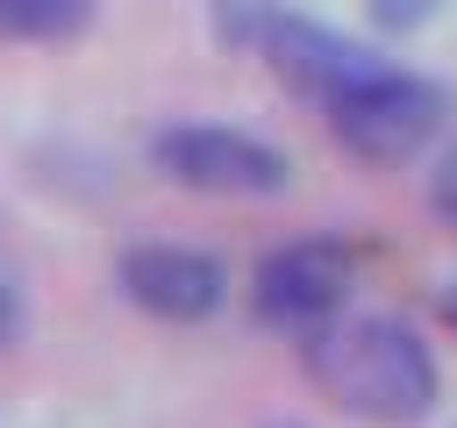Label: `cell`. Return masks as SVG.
<instances>
[{
	"mask_svg": "<svg viewBox=\"0 0 457 428\" xmlns=\"http://www.w3.org/2000/svg\"><path fill=\"white\" fill-rule=\"evenodd\" d=\"M300 364L328 407H343L350 421H371V428H414L443 399L436 350L400 314H336L300 335Z\"/></svg>",
	"mask_w": 457,
	"mask_h": 428,
	"instance_id": "1",
	"label": "cell"
},
{
	"mask_svg": "<svg viewBox=\"0 0 457 428\" xmlns=\"http://www.w3.org/2000/svg\"><path fill=\"white\" fill-rule=\"evenodd\" d=\"M328 114V136L371 164V171H393V164H414L436 136H443V114H450V93L436 78H414V71H371L357 78L343 100L321 107Z\"/></svg>",
	"mask_w": 457,
	"mask_h": 428,
	"instance_id": "2",
	"label": "cell"
},
{
	"mask_svg": "<svg viewBox=\"0 0 457 428\" xmlns=\"http://www.w3.org/2000/svg\"><path fill=\"white\" fill-rule=\"evenodd\" d=\"M150 164L186 185V193H214V200H271L293 185V164L278 143L250 136V128H221V121H171L150 143Z\"/></svg>",
	"mask_w": 457,
	"mask_h": 428,
	"instance_id": "3",
	"label": "cell"
},
{
	"mask_svg": "<svg viewBox=\"0 0 457 428\" xmlns=\"http://www.w3.org/2000/svg\"><path fill=\"white\" fill-rule=\"evenodd\" d=\"M350 285H357V257H350V243H336V235H300V243H278V250L257 264V278H250V307H257L264 328L307 335V328H321V321L343 314Z\"/></svg>",
	"mask_w": 457,
	"mask_h": 428,
	"instance_id": "4",
	"label": "cell"
},
{
	"mask_svg": "<svg viewBox=\"0 0 457 428\" xmlns=\"http://www.w3.org/2000/svg\"><path fill=\"white\" fill-rule=\"evenodd\" d=\"M114 285L129 307H143L150 321L193 328L228 300V264L193 250V243H136L114 257Z\"/></svg>",
	"mask_w": 457,
	"mask_h": 428,
	"instance_id": "5",
	"label": "cell"
},
{
	"mask_svg": "<svg viewBox=\"0 0 457 428\" xmlns=\"http://www.w3.org/2000/svg\"><path fill=\"white\" fill-rule=\"evenodd\" d=\"M264 50H271V71H278L300 100H314V107L343 100L357 78L378 71L371 50H357L350 36H336V29H321V21H271V29H264Z\"/></svg>",
	"mask_w": 457,
	"mask_h": 428,
	"instance_id": "6",
	"label": "cell"
},
{
	"mask_svg": "<svg viewBox=\"0 0 457 428\" xmlns=\"http://www.w3.org/2000/svg\"><path fill=\"white\" fill-rule=\"evenodd\" d=\"M93 21V0H0V43H64Z\"/></svg>",
	"mask_w": 457,
	"mask_h": 428,
	"instance_id": "7",
	"label": "cell"
},
{
	"mask_svg": "<svg viewBox=\"0 0 457 428\" xmlns=\"http://www.w3.org/2000/svg\"><path fill=\"white\" fill-rule=\"evenodd\" d=\"M428 207H436V221L457 235V143L436 157V171H428Z\"/></svg>",
	"mask_w": 457,
	"mask_h": 428,
	"instance_id": "8",
	"label": "cell"
},
{
	"mask_svg": "<svg viewBox=\"0 0 457 428\" xmlns=\"http://www.w3.org/2000/svg\"><path fill=\"white\" fill-rule=\"evenodd\" d=\"M364 7H371V21H386V29H414V21L436 14V0H364Z\"/></svg>",
	"mask_w": 457,
	"mask_h": 428,
	"instance_id": "9",
	"label": "cell"
},
{
	"mask_svg": "<svg viewBox=\"0 0 457 428\" xmlns=\"http://www.w3.org/2000/svg\"><path fill=\"white\" fill-rule=\"evenodd\" d=\"M7 314H14V307H7V278H0V335H7Z\"/></svg>",
	"mask_w": 457,
	"mask_h": 428,
	"instance_id": "10",
	"label": "cell"
},
{
	"mask_svg": "<svg viewBox=\"0 0 457 428\" xmlns=\"http://www.w3.org/2000/svg\"><path fill=\"white\" fill-rule=\"evenodd\" d=\"M443 314H450V328H457V292H450V300H443Z\"/></svg>",
	"mask_w": 457,
	"mask_h": 428,
	"instance_id": "11",
	"label": "cell"
},
{
	"mask_svg": "<svg viewBox=\"0 0 457 428\" xmlns=\"http://www.w3.org/2000/svg\"><path fill=\"white\" fill-rule=\"evenodd\" d=\"M278 428H293V421H278Z\"/></svg>",
	"mask_w": 457,
	"mask_h": 428,
	"instance_id": "12",
	"label": "cell"
}]
</instances>
